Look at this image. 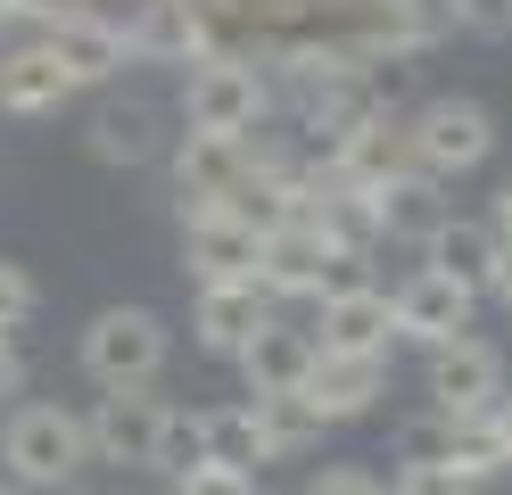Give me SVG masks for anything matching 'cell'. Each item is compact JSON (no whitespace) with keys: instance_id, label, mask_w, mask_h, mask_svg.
I'll return each instance as SVG.
<instances>
[{"instance_id":"cell-1","label":"cell","mask_w":512,"mask_h":495,"mask_svg":"<svg viewBox=\"0 0 512 495\" xmlns=\"http://www.w3.org/2000/svg\"><path fill=\"white\" fill-rule=\"evenodd\" d=\"M83 471H91V438L75 405L34 396V405L0 413V479H17L25 495H75Z\"/></svg>"},{"instance_id":"cell-2","label":"cell","mask_w":512,"mask_h":495,"mask_svg":"<svg viewBox=\"0 0 512 495\" xmlns=\"http://www.w3.org/2000/svg\"><path fill=\"white\" fill-rule=\"evenodd\" d=\"M174 355V330L157 306H100L75 330V363L91 388H157Z\"/></svg>"},{"instance_id":"cell-3","label":"cell","mask_w":512,"mask_h":495,"mask_svg":"<svg viewBox=\"0 0 512 495\" xmlns=\"http://www.w3.org/2000/svg\"><path fill=\"white\" fill-rule=\"evenodd\" d=\"M405 149H413V174L430 182H463L496 157V108L471 91H430L405 108Z\"/></svg>"},{"instance_id":"cell-4","label":"cell","mask_w":512,"mask_h":495,"mask_svg":"<svg viewBox=\"0 0 512 495\" xmlns=\"http://www.w3.org/2000/svg\"><path fill=\"white\" fill-rule=\"evenodd\" d=\"M273 116V83L248 50H207L199 66H182V132H223L248 141Z\"/></svg>"},{"instance_id":"cell-5","label":"cell","mask_w":512,"mask_h":495,"mask_svg":"<svg viewBox=\"0 0 512 495\" xmlns=\"http://www.w3.org/2000/svg\"><path fill=\"white\" fill-rule=\"evenodd\" d=\"M166 421H174V405H166L157 388H100V396L83 405L91 462H108V471H157Z\"/></svg>"},{"instance_id":"cell-6","label":"cell","mask_w":512,"mask_h":495,"mask_svg":"<svg viewBox=\"0 0 512 495\" xmlns=\"http://www.w3.org/2000/svg\"><path fill=\"white\" fill-rule=\"evenodd\" d=\"M256 281H265V297H273V306H314L323 289L356 281V256H339L323 231L298 215V223L265 231V264H256Z\"/></svg>"},{"instance_id":"cell-7","label":"cell","mask_w":512,"mask_h":495,"mask_svg":"<svg viewBox=\"0 0 512 495\" xmlns=\"http://www.w3.org/2000/svg\"><path fill=\"white\" fill-rule=\"evenodd\" d=\"M512 388V363H504V347H488V339H446V347H430V372H422V396H430V413H455V421H471V413H496V396Z\"/></svg>"},{"instance_id":"cell-8","label":"cell","mask_w":512,"mask_h":495,"mask_svg":"<svg viewBox=\"0 0 512 495\" xmlns=\"http://www.w3.org/2000/svg\"><path fill=\"white\" fill-rule=\"evenodd\" d=\"M314 347L323 355H389L397 347V297L380 289V281H339V289H323L314 297Z\"/></svg>"},{"instance_id":"cell-9","label":"cell","mask_w":512,"mask_h":495,"mask_svg":"<svg viewBox=\"0 0 512 495\" xmlns=\"http://www.w3.org/2000/svg\"><path fill=\"white\" fill-rule=\"evenodd\" d=\"M166 149V108L141 91H100V108L83 116V157L108 165V174H133Z\"/></svg>"},{"instance_id":"cell-10","label":"cell","mask_w":512,"mask_h":495,"mask_svg":"<svg viewBox=\"0 0 512 495\" xmlns=\"http://www.w3.org/2000/svg\"><path fill=\"white\" fill-rule=\"evenodd\" d=\"M256 264H265V231H256L240 207L182 215V273L190 281H256Z\"/></svg>"},{"instance_id":"cell-11","label":"cell","mask_w":512,"mask_h":495,"mask_svg":"<svg viewBox=\"0 0 512 495\" xmlns=\"http://www.w3.org/2000/svg\"><path fill=\"white\" fill-rule=\"evenodd\" d=\"M124 42H133V66H199L207 50H223L215 17L199 9V0H141L133 17H124Z\"/></svg>"},{"instance_id":"cell-12","label":"cell","mask_w":512,"mask_h":495,"mask_svg":"<svg viewBox=\"0 0 512 495\" xmlns=\"http://www.w3.org/2000/svg\"><path fill=\"white\" fill-rule=\"evenodd\" d=\"M273 314L281 306L265 297V281H199L190 289V339H199V355H215V363H232Z\"/></svg>"},{"instance_id":"cell-13","label":"cell","mask_w":512,"mask_h":495,"mask_svg":"<svg viewBox=\"0 0 512 495\" xmlns=\"http://www.w3.org/2000/svg\"><path fill=\"white\" fill-rule=\"evenodd\" d=\"M389 297H397V339H413V347L463 339L471 314H479V289H463L455 273H438V264H413V273H405Z\"/></svg>"},{"instance_id":"cell-14","label":"cell","mask_w":512,"mask_h":495,"mask_svg":"<svg viewBox=\"0 0 512 495\" xmlns=\"http://www.w3.org/2000/svg\"><path fill=\"white\" fill-rule=\"evenodd\" d=\"M256 165V132L248 141H223V132H182L174 141V190H182V215L199 207H232L240 182Z\"/></svg>"},{"instance_id":"cell-15","label":"cell","mask_w":512,"mask_h":495,"mask_svg":"<svg viewBox=\"0 0 512 495\" xmlns=\"http://www.w3.org/2000/svg\"><path fill=\"white\" fill-rule=\"evenodd\" d=\"M42 42L58 50V66H67L83 91H116V83H124V66H133L124 17H108V9H75V17H58V25H42Z\"/></svg>"},{"instance_id":"cell-16","label":"cell","mask_w":512,"mask_h":495,"mask_svg":"<svg viewBox=\"0 0 512 495\" xmlns=\"http://www.w3.org/2000/svg\"><path fill=\"white\" fill-rule=\"evenodd\" d=\"M75 91L83 83L58 66V50L42 42V33H34V42H17V50H0V116H9V124H50Z\"/></svg>"},{"instance_id":"cell-17","label":"cell","mask_w":512,"mask_h":495,"mask_svg":"<svg viewBox=\"0 0 512 495\" xmlns=\"http://www.w3.org/2000/svg\"><path fill=\"white\" fill-rule=\"evenodd\" d=\"M298 396H306L331 429H339V421H364L380 396H389V355H314V372H306Z\"/></svg>"},{"instance_id":"cell-18","label":"cell","mask_w":512,"mask_h":495,"mask_svg":"<svg viewBox=\"0 0 512 495\" xmlns=\"http://www.w3.org/2000/svg\"><path fill=\"white\" fill-rule=\"evenodd\" d=\"M314 330L306 322H290V314H273L256 339L232 355L240 363V380H248V396H281V388H306V372H314Z\"/></svg>"},{"instance_id":"cell-19","label":"cell","mask_w":512,"mask_h":495,"mask_svg":"<svg viewBox=\"0 0 512 495\" xmlns=\"http://www.w3.org/2000/svg\"><path fill=\"white\" fill-rule=\"evenodd\" d=\"M438 190H446V182H430V174H397L389 190H372V207H380V248H389V240L430 248V240H438V223L455 215Z\"/></svg>"},{"instance_id":"cell-20","label":"cell","mask_w":512,"mask_h":495,"mask_svg":"<svg viewBox=\"0 0 512 495\" xmlns=\"http://www.w3.org/2000/svg\"><path fill=\"white\" fill-rule=\"evenodd\" d=\"M496 256H504V240L488 231V215H446V223H438V240L422 248V264L455 273V281H463V289H479V297H488V273H496Z\"/></svg>"},{"instance_id":"cell-21","label":"cell","mask_w":512,"mask_h":495,"mask_svg":"<svg viewBox=\"0 0 512 495\" xmlns=\"http://www.w3.org/2000/svg\"><path fill=\"white\" fill-rule=\"evenodd\" d=\"M248 405H256V438H265V462H298V454L323 446V429H331L298 388H281V396H248Z\"/></svg>"},{"instance_id":"cell-22","label":"cell","mask_w":512,"mask_h":495,"mask_svg":"<svg viewBox=\"0 0 512 495\" xmlns=\"http://www.w3.org/2000/svg\"><path fill=\"white\" fill-rule=\"evenodd\" d=\"M199 454L207 462H232V471H265V438H256V405H207L199 413Z\"/></svg>"},{"instance_id":"cell-23","label":"cell","mask_w":512,"mask_h":495,"mask_svg":"<svg viewBox=\"0 0 512 495\" xmlns=\"http://www.w3.org/2000/svg\"><path fill=\"white\" fill-rule=\"evenodd\" d=\"M446 462L479 487V479H496V471H512L504 462V438H496V421L488 413H471V421H455V438H446Z\"/></svg>"},{"instance_id":"cell-24","label":"cell","mask_w":512,"mask_h":495,"mask_svg":"<svg viewBox=\"0 0 512 495\" xmlns=\"http://www.w3.org/2000/svg\"><path fill=\"white\" fill-rule=\"evenodd\" d=\"M34 314H42V281L25 273V256H0V339H17V347H25Z\"/></svg>"},{"instance_id":"cell-25","label":"cell","mask_w":512,"mask_h":495,"mask_svg":"<svg viewBox=\"0 0 512 495\" xmlns=\"http://www.w3.org/2000/svg\"><path fill=\"white\" fill-rule=\"evenodd\" d=\"M446 33H471V42H512V0H446Z\"/></svg>"},{"instance_id":"cell-26","label":"cell","mask_w":512,"mask_h":495,"mask_svg":"<svg viewBox=\"0 0 512 495\" xmlns=\"http://www.w3.org/2000/svg\"><path fill=\"white\" fill-rule=\"evenodd\" d=\"M389 495H479V487L455 471V462H397Z\"/></svg>"},{"instance_id":"cell-27","label":"cell","mask_w":512,"mask_h":495,"mask_svg":"<svg viewBox=\"0 0 512 495\" xmlns=\"http://www.w3.org/2000/svg\"><path fill=\"white\" fill-rule=\"evenodd\" d=\"M298 495H389V479L380 471H364V462H323Z\"/></svg>"},{"instance_id":"cell-28","label":"cell","mask_w":512,"mask_h":495,"mask_svg":"<svg viewBox=\"0 0 512 495\" xmlns=\"http://www.w3.org/2000/svg\"><path fill=\"white\" fill-rule=\"evenodd\" d=\"M174 495H256V471H232V462H190L174 479Z\"/></svg>"},{"instance_id":"cell-29","label":"cell","mask_w":512,"mask_h":495,"mask_svg":"<svg viewBox=\"0 0 512 495\" xmlns=\"http://www.w3.org/2000/svg\"><path fill=\"white\" fill-rule=\"evenodd\" d=\"M190 462H207V454H199V413H182V405H174V421H166V446H157V471H166V479H182Z\"/></svg>"},{"instance_id":"cell-30","label":"cell","mask_w":512,"mask_h":495,"mask_svg":"<svg viewBox=\"0 0 512 495\" xmlns=\"http://www.w3.org/2000/svg\"><path fill=\"white\" fill-rule=\"evenodd\" d=\"M75 9H100V0H17V25H58V17H75Z\"/></svg>"},{"instance_id":"cell-31","label":"cell","mask_w":512,"mask_h":495,"mask_svg":"<svg viewBox=\"0 0 512 495\" xmlns=\"http://www.w3.org/2000/svg\"><path fill=\"white\" fill-rule=\"evenodd\" d=\"M17 396H25V347H17V339H0V413H9Z\"/></svg>"},{"instance_id":"cell-32","label":"cell","mask_w":512,"mask_h":495,"mask_svg":"<svg viewBox=\"0 0 512 495\" xmlns=\"http://www.w3.org/2000/svg\"><path fill=\"white\" fill-rule=\"evenodd\" d=\"M488 231L512 248V174H504V182H496V198H488Z\"/></svg>"},{"instance_id":"cell-33","label":"cell","mask_w":512,"mask_h":495,"mask_svg":"<svg viewBox=\"0 0 512 495\" xmlns=\"http://www.w3.org/2000/svg\"><path fill=\"white\" fill-rule=\"evenodd\" d=\"M488 297H496V306H504V314H512V248H504V256H496V273H488Z\"/></svg>"},{"instance_id":"cell-34","label":"cell","mask_w":512,"mask_h":495,"mask_svg":"<svg viewBox=\"0 0 512 495\" xmlns=\"http://www.w3.org/2000/svg\"><path fill=\"white\" fill-rule=\"evenodd\" d=\"M488 421H496V438H504V462H512V388L496 396V413H488Z\"/></svg>"},{"instance_id":"cell-35","label":"cell","mask_w":512,"mask_h":495,"mask_svg":"<svg viewBox=\"0 0 512 495\" xmlns=\"http://www.w3.org/2000/svg\"><path fill=\"white\" fill-rule=\"evenodd\" d=\"M9 25H17V0H0V33H9Z\"/></svg>"},{"instance_id":"cell-36","label":"cell","mask_w":512,"mask_h":495,"mask_svg":"<svg viewBox=\"0 0 512 495\" xmlns=\"http://www.w3.org/2000/svg\"><path fill=\"white\" fill-rule=\"evenodd\" d=\"M0 495H25V487H17V479H0Z\"/></svg>"}]
</instances>
